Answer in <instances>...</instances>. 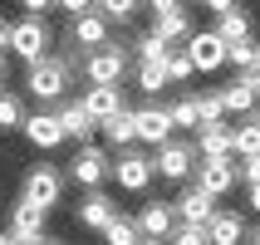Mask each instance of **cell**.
Segmentation results:
<instances>
[{
	"label": "cell",
	"mask_w": 260,
	"mask_h": 245,
	"mask_svg": "<svg viewBox=\"0 0 260 245\" xmlns=\"http://www.w3.org/2000/svg\"><path fill=\"white\" fill-rule=\"evenodd\" d=\"M69 79H74V69L54 54V49H49L44 59H35V64H25V88H29L40 103H59V98H69Z\"/></svg>",
	"instance_id": "obj_1"
},
{
	"label": "cell",
	"mask_w": 260,
	"mask_h": 245,
	"mask_svg": "<svg viewBox=\"0 0 260 245\" xmlns=\"http://www.w3.org/2000/svg\"><path fill=\"white\" fill-rule=\"evenodd\" d=\"M128 64H133L128 44H123V40H108V44H99V49H88V54H84L79 74H84L88 84H123Z\"/></svg>",
	"instance_id": "obj_2"
},
{
	"label": "cell",
	"mask_w": 260,
	"mask_h": 245,
	"mask_svg": "<svg viewBox=\"0 0 260 245\" xmlns=\"http://www.w3.org/2000/svg\"><path fill=\"white\" fill-rule=\"evenodd\" d=\"M191 172H197V143L167 137L162 147H152V177H162V182H191Z\"/></svg>",
	"instance_id": "obj_3"
},
{
	"label": "cell",
	"mask_w": 260,
	"mask_h": 245,
	"mask_svg": "<svg viewBox=\"0 0 260 245\" xmlns=\"http://www.w3.org/2000/svg\"><path fill=\"white\" fill-rule=\"evenodd\" d=\"M49 49H54V29L44 25V20L25 15V20H15V25H10V54L15 59L35 64V59H44Z\"/></svg>",
	"instance_id": "obj_4"
},
{
	"label": "cell",
	"mask_w": 260,
	"mask_h": 245,
	"mask_svg": "<svg viewBox=\"0 0 260 245\" xmlns=\"http://www.w3.org/2000/svg\"><path fill=\"white\" fill-rule=\"evenodd\" d=\"M191 187H202L206 196H231L241 187V167L236 157H197V172H191Z\"/></svg>",
	"instance_id": "obj_5"
},
{
	"label": "cell",
	"mask_w": 260,
	"mask_h": 245,
	"mask_svg": "<svg viewBox=\"0 0 260 245\" xmlns=\"http://www.w3.org/2000/svg\"><path fill=\"white\" fill-rule=\"evenodd\" d=\"M113 177V157L103 152V147H93V143H84L79 152L69 157V182L74 187H84V191H99L103 182Z\"/></svg>",
	"instance_id": "obj_6"
},
{
	"label": "cell",
	"mask_w": 260,
	"mask_h": 245,
	"mask_svg": "<svg viewBox=\"0 0 260 245\" xmlns=\"http://www.w3.org/2000/svg\"><path fill=\"white\" fill-rule=\"evenodd\" d=\"M25 201L44 206V211H54L59 196H64V172L59 167H49V162H40V167H29L25 172V191H20Z\"/></svg>",
	"instance_id": "obj_7"
},
{
	"label": "cell",
	"mask_w": 260,
	"mask_h": 245,
	"mask_svg": "<svg viewBox=\"0 0 260 245\" xmlns=\"http://www.w3.org/2000/svg\"><path fill=\"white\" fill-rule=\"evenodd\" d=\"M187 59H191L197 74L226 69V40H221L216 29H191V34H187Z\"/></svg>",
	"instance_id": "obj_8"
},
{
	"label": "cell",
	"mask_w": 260,
	"mask_h": 245,
	"mask_svg": "<svg viewBox=\"0 0 260 245\" xmlns=\"http://www.w3.org/2000/svg\"><path fill=\"white\" fill-rule=\"evenodd\" d=\"M113 182H118L123 191H138V196H143V191L152 187V157H147V152L123 147V152L113 157Z\"/></svg>",
	"instance_id": "obj_9"
},
{
	"label": "cell",
	"mask_w": 260,
	"mask_h": 245,
	"mask_svg": "<svg viewBox=\"0 0 260 245\" xmlns=\"http://www.w3.org/2000/svg\"><path fill=\"white\" fill-rule=\"evenodd\" d=\"M133 132H138V143L147 147H162L172 137V118H167V103H143V108H133Z\"/></svg>",
	"instance_id": "obj_10"
},
{
	"label": "cell",
	"mask_w": 260,
	"mask_h": 245,
	"mask_svg": "<svg viewBox=\"0 0 260 245\" xmlns=\"http://www.w3.org/2000/svg\"><path fill=\"white\" fill-rule=\"evenodd\" d=\"M54 118H59V128H64V143H79V147H84L88 137L99 132V123L84 113V103H79V98H59Z\"/></svg>",
	"instance_id": "obj_11"
},
{
	"label": "cell",
	"mask_w": 260,
	"mask_h": 245,
	"mask_svg": "<svg viewBox=\"0 0 260 245\" xmlns=\"http://www.w3.org/2000/svg\"><path fill=\"white\" fill-rule=\"evenodd\" d=\"M133 226H138V235H143V240H167V235H172V226H177L172 201H143V211L133 216Z\"/></svg>",
	"instance_id": "obj_12"
},
{
	"label": "cell",
	"mask_w": 260,
	"mask_h": 245,
	"mask_svg": "<svg viewBox=\"0 0 260 245\" xmlns=\"http://www.w3.org/2000/svg\"><path fill=\"white\" fill-rule=\"evenodd\" d=\"M20 132H25V143L35 147V152H54V147L64 143V128H59L54 113H25Z\"/></svg>",
	"instance_id": "obj_13"
},
{
	"label": "cell",
	"mask_w": 260,
	"mask_h": 245,
	"mask_svg": "<svg viewBox=\"0 0 260 245\" xmlns=\"http://www.w3.org/2000/svg\"><path fill=\"white\" fill-rule=\"evenodd\" d=\"M69 40H74V44H79V49L88 54V49H99V44H108V40H113V25H108V20H103L99 10L74 15V20H69Z\"/></svg>",
	"instance_id": "obj_14"
},
{
	"label": "cell",
	"mask_w": 260,
	"mask_h": 245,
	"mask_svg": "<svg viewBox=\"0 0 260 245\" xmlns=\"http://www.w3.org/2000/svg\"><path fill=\"white\" fill-rule=\"evenodd\" d=\"M172 216L182 221V226H206V221L216 216V196H206L202 187H187V191L172 201Z\"/></svg>",
	"instance_id": "obj_15"
},
{
	"label": "cell",
	"mask_w": 260,
	"mask_h": 245,
	"mask_svg": "<svg viewBox=\"0 0 260 245\" xmlns=\"http://www.w3.org/2000/svg\"><path fill=\"white\" fill-rule=\"evenodd\" d=\"M79 103H84V113L93 118V123H103V118H113L118 108H128V103H123V88H118V84H88V88H84V98H79Z\"/></svg>",
	"instance_id": "obj_16"
},
{
	"label": "cell",
	"mask_w": 260,
	"mask_h": 245,
	"mask_svg": "<svg viewBox=\"0 0 260 245\" xmlns=\"http://www.w3.org/2000/svg\"><path fill=\"white\" fill-rule=\"evenodd\" d=\"M221 103H226V118H231V113H241V118L255 113V108H260V88H255V79H250V74H236L231 84L221 88Z\"/></svg>",
	"instance_id": "obj_17"
},
{
	"label": "cell",
	"mask_w": 260,
	"mask_h": 245,
	"mask_svg": "<svg viewBox=\"0 0 260 245\" xmlns=\"http://www.w3.org/2000/svg\"><path fill=\"white\" fill-rule=\"evenodd\" d=\"M113 216H118V201H113L103 187H99V191H88L84 201H79V226H84V231H103Z\"/></svg>",
	"instance_id": "obj_18"
},
{
	"label": "cell",
	"mask_w": 260,
	"mask_h": 245,
	"mask_svg": "<svg viewBox=\"0 0 260 245\" xmlns=\"http://www.w3.org/2000/svg\"><path fill=\"white\" fill-rule=\"evenodd\" d=\"M206 240H211V245H241V240H246V221H241V211L216 206V216L206 221Z\"/></svg>",
	"instance_id": "obj_19"
},
{
	"label": "cell",
	"mask_w": 260,
	"mask_h": 245,
	"mask_svg": "<svg viewBox=\"0 0 260 245\" xmlns=\"http://www.w3.org/2000/svg\"><path fill=\"white\" fill-rule=\"evenodd\" d=\"M191 10L187 5H177V10H162V15H152V34L157 40H167V44H177V40H187L191 34Z\"/></svg>",
	"instance_id": "obj_20"
},
{
	"label": "cell",
	"mask_w": 260,
	"mask_h": 245,
	"mask_svg": "<svg viewBox=\"0 0 260 245\" xmlns=\"http://www.w3.org/2000/svg\"><path fill=\"white\" fill-rule=\"evenodd\" d=\"M197 157H236V147H231V123L197 128Z\"/></svg>",
	"instance_id": "obj_21"
},
{
	"label": "cell",
	"mask_w": 260,
	"mask_h": 245,
	"mask_svg": "<svg viewBox=\"0 0 260 245\" xmlns=\"http://www.w3.org/2000/svg\"><path fill=\"white\" fill-rule=\"evenodd\" d=\"M99 132H103V143L113 147V152L133 147V143H138V132H133V108H118L113 118H103V123H99Z\"/></svg>",
	"instance_id": "obj_22"
},
{
	"label": "cell",
	"mask_w": 260,
	"mask_h": 245,
	"mask_svg": "<svg viewBox=\"0 0 260 245\" xmlns=\"http://www.w3.org/2000/svg\"><path fill=\"white\" fill-rule=\"evenodd\" d=\"M44 216H49L44 206H35V201L20 196V201L10 206V235H44Z\"/></svg>",
	"instance_id": "obj_23"
},
{
	"label": "cell",
	"mask_w": 260,
	"mask_h": 245,
	"mask_svg": "<svg viewBox=\"0 0 260 245\" xmlns=\"http://www.w3.org/2000/svg\"><path fill=\"white\" fill-rule=\"evenodd\" d=\"M231 147H236V157H255L260 152V113H246L231 128Z\"/></svg>",
	"instance_id": "obj_24"
},
{
	"label": "cell",
	"mask_w": 260,
	"mask_h": 245,
	"mask_svg": "<svg viewBox=\"0 0 260 245\" xmlns=\"http://www.w3.org/2000/svg\"><path fill=\"white\" fill-rule=\"evenodd\" d=\"M250 25H255V20H250V15L241 10V5H236V10L216 15V25H211V29H216V34H221L226 44H236V40H250Z\"/></svg>",
	"instance_id": "obj_25"
},
{
	"label": "cell",
	"mask_w": 260,
	"mask_h": 245,
	"mask_svg": "<svg viewBox=\"0 0 260 245\" xmlns=\"http://www.w3.org/2000/svg\"><path fill=\"white\" fill-rule=\"evenodd\" d=\"M167 49H172V44H167V40H157V34L147 29V34H138V40H133V49H128V54L138 59V64H162V59H167Z\"/></svg>",
	"instance_id": "obj_26"
},
{
	"label": "cell",
	"mask_w": 260,
	"mask_h": 245,
	"mask_svg": "<svg viewBox=\"0 0 260 245\" xmlns=\"http://www.w3.org/2000/svg\"><path fill=\"white\" fill-rule=\"evenodd\" d=\"M167 118H172V128L197 132V128H202V123H197V93H177V98L167 103Z\"/></svg>",
	"instance_id": "obj_27"
},
{
	"label": "cell",
	"mask_w": 260,
	"mask_h": 245,
	"mask_svg": "<svg viewBox=\"0 0 260 245\" xmlns=\"http://www.w3.org/2000/svg\"><path fill=\"white\" fill-rule=\"evenodd\" d=\"M255 59H260V44H255V40H236V44H226V64H231L236 74H250V69H255Z\"/></svg>",
	"instance_id": "obj_28"
},
{
	"label": "cell",
	"mask_w": 260,
	"mask_h": 245,
	"mask_svg": "<svg viewBox=\"0 0 260 245\" xmlns=\"http://www.w3.org/2000/svg\"><path fill=\"white\" fill-rule=\"evenodd\" d=\"M197 123H202V128H211V123H226L221 88H211V93H197Z\"/></svg>",
	"instance_id": "obj_29"
},
{
	"label": "cell",
	"mask_w": 260,
	"mask_h": 245,
	"mask_svg": "<svg viewBox=\"0 0 260 245\" xmlns=\"http://www.w3.org/2000/svg\"><path fill=\"white\" fill-rule=\"evenodd\" d=\"M20 123H25V103H20V93L0 88V132H15Z\"/></svg>",
	"instance_id": "obj_30"
},
{
	"label": "cell",
	"mask_w": 260,
	"mask_h": 245,
	"mask_svg": "<svg viewBox=\"0 0 260 245\" xmlns=\"http://www.w3.org/2000/svg\"><path fill=\"white\" fill-rule=\"evenodd\" d=\"M138 5H143V0H93V10H99L108 25H128L133 15H138Z\"/></svg>",
	"instance_id": "obj_31"
},
{
	"label": "cell",
	"mask_w": 260,
	"mask_h": 245,
	"mask_svg": "<svg viewBox=\"0 0 260 245\" xmlns=\"http://www.w3.org/2000/svg\"><path fill=\"white\" fill-rule=\"evenodd\" d=\"M143 235H138V226H133L128 216H113L108 226H103V245H138Z\"/></svg>",
	"instance_id": "obj_32"
},
{
	"label": "cell",
	"mask_w": 260,
	"mask_h": 245,
	"mask_svg": "<svg viewBox=\"0 0 260 245\" xmlns=\"http://www.w3.org/2000/svg\"><path fill=\"white\" fill-rule=\"evenodd\" d=\"M162 69H167V84H187L191 74H197V69H191V59H187V49H177V44L167 49V59H162Z\"/></svg>",
	"instance_id": "obj_33"
},
{
	"label": "cell",
	"mask_w": 260,
	"mask_h": 245,
	"mask_svg": "<svg viewBox=\"0 0 260 245\" xmlns=\"http://www.w3.org/2000/svg\"><path fill=\"white\" fill-rule=\"evenodd\" d=\"M133 79H138L143 93H162V88H167V69H162V64H138Z\"/></svg>",
	"instance_id": "obj_34"
},
{
	"label": "cell",
	"mask_w": 260,
	"mask_h": 245,
	"mask_svg": "<svg viewBox=\"0 0 260 245\" xmlns=\"http://www.w3.org/2000/svg\"><path fill=\"white\" fill-rule=\"evenodd\" d=\"M167 245H211V240H206V226H182V221H177Z\"/></svg>",
	"instance_id": "obj_35"
},
{
	"label": "cell",
	"mask_w": 260,
	"mask_h": 245,
	"mask_svg": "<svg viewBox=\"0 0 260 245\" xmlns=\"http://www.w3.org/2000/svg\"><path fill=\"white\" fill-rule=\"evenodd\" d=\"M236 167H241V182H246V187H255V182H260V152H255V157H246V162H236Z\"/></svg>",
	"instance_id": "obj_36"
},
{
	"label": "cell",
	"mask_w": 260,
	"mask_h": 245,
	"mask_svg": "<svg viewBox=\"0 0 260 245\" xmlns=\"http://www.w3.org/2000/svg\"><path fill=\"white\" fill-rule=\"evenodd\" d=\"M54 10H64L74 20V15H88V10H93V0H54Z\"/></svg>",
	"instance_id": "obj_37"
},
{
	"label": "cell",
	"mask_w": 260,
	"mask_h": 245,
	"mask_svg": "<svg viewBox=\"0 0 260 245\" xmlns=\"http://www.w3.org/2000/svg\"><path fill=\"white\" fill-rule=\"evenodd\" d=\"M25 5V15H35V20H44V15L54 10V0H20Z\"/></svg>",
	"instance_id": "obj_38"
},
{
	"label": "cell",
	"mask_w": 260,
	"mask_h": 245,
	"mask_svg": "<svg viewBox=\"0 0 260 245\" xmlns=\"http://www.w3.org/2000/svg\"><path fill=\"white\" fill-rule=\"evenodd\" d=\"M143 5H147V10H152V15H162V10H177L182 0H143Z\"/></svg>",
	"instance_id": "obj_39"
},
{
	"label": "cell",
	"mask_w": 260,
	"mask_h": 245,
	"mask_svg": "<svg viewBox=\"0 0 260 245\" xmlns=\"http://www.w3.org/2000/svg\"><path fill=\"white\" fill-rule=\"evenodd\" d=\"M211 15H226V10H236V0H202Z\"/></svg>",
	"instance_id": "obj_40"
},
{
	"label": "cell",
	"mask_w": 260,
	"mask_h": 245,
	"mask_svg": "<svg viewBox=\"0 0 260 245\" xmlns=\"http://www.w3.org/2000/svg\"><path fill=\"white\" fill-rule=\"evenodd\" d=\"M0 54H10V20L0 15Z\"/></svg>",
	"instance_id": "obj_41"
},
{
	"label": "cell",
	"mask_w": 260,
	"mask_h": 245,
	"mask_svg": "<svg viewBox=\"0 0 260 245\" xmlns=\"http://www.w3.org/2000/svg\"><path fill=\"white\" fill-rule=\"evenodd\" d=\"M35 240H40V235H10L5 231V245H35Z\"/></svg>",
	"instance_id": "obj_42"
},
{
	"label": "cell",
	"mask_w": 260,
	"mask_h": 245,
	"mask_svg": "<svg viewBox=\"0 0 260 245\" xmlns=\"http://www.w3.org/2000/svg\"><path fill=\"white\" fill-rule=\"evenodd\" d=\"M250 211H255V216H260V182H255V187H250Z\"/></svg>",
	"instance_id": "obj_43"
},
{
	"label": "cell",
	"mask_w": 260,
	"mask_h": 245,
	"mask_svg": "<svg viewBox=\"0 0 260 245\" xmlns=\"http://www.w3.org/2000/svg\"><path fill=\"white\" fill-rule=\"evenodd\" d=\"M35 245H64V240H54V235H40V240H35Z\"/></svg>",
	"instance_id": "obj_44"
},
{
	"label": "cell",
	"mask_w": 260,
	"mask_h": 245,
	"mask_svg": "<svg viewBox=\"0 0 260 245\" xmlns=\"http://www.w3.org/2000/svg\"><path fill=\"white\" fill-rule=\"evenodd\" d=\"M250 79H255V88H260V59H255V69H250Z\"/></svg>",
	"instance_id": "obj_45"
},
{
	"label": "cell",
	"mask_w": 260,
	"mask_h": 245,
	"mask_svg": "<svg viewBox=\"0 0 260 245\" xmlns=\"http://www.w3.org/2000/svg\"><path fill=\"white\" fill-rule=\"evenodd\" d=\"M246 235H250V245H260V226H255V231H246Z\"/></svg>",
	"instance_id": "obj_46"
},
{
	"label": "cell",
	"mask_w": 260,
	"mask_h": 245,
	"mask_svg": "<svg viewBox=\"0 0 260 245\" xmlns=\"http://www.w3.org/2000/svg\"><path fill=\"white\" fill-rule=\"evenodd\" d=\"M0 88H5V54H0Z\"/></svg>",
	"instance_id": "obj_47"
},
{
	"label": "cell",
	"mask_w": 260,
	"mask_h": 245,
	"mask_svg": "<svg viewBox=\"0 0 260 245\" xmlns=\"http://www.w3.org/2000/svg\"><path fill=\"white\" fill-rule=\"evenodd\" d=\"M138 245H167V240H138Z\"/></svg>",
	"instance_id": "obj_48"
},
{
	"label": "cell",
	"mask_w": 260,
	"mask_h": 245,
	"mask_svg": "<svg viewBox=\"0 0 260 245\" xmlns=\"http://www.w3.org/2000/svg\"><path fill=\"white\" fill-rule=\"evenodd\" d=\"M0 245H5V231H0Z\"/></svg>",
	"instance_id": "obj_49"
}]
</instances>
